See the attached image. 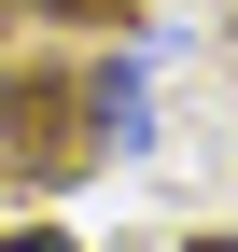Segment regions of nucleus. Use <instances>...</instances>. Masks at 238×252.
I'll list each match as a JSON object with an SVG mask.
<instances>
[{
    "mask_svg": "<svg viewBox=\"0 0 238 252\" xmlns=\"http://www.w3.org/2000/svg\"><path fill=\"white\" fill-rule=\"evenodd\" d=\"M98 84L84 70H14L0 84V168L14 182H70V168H98Z\"/></svg>",
    "mask_w": 238,
    "mask_h": 252,
    "instance_id": "obj_1",
    "label": "nucleus"
},
{
    "mask_svg": "<svg viewBox=\"0 0 238 252\" xmlns=\"http://www.w3.org/2000/svg\"><path fill=\"white\" fill-rule=\"evenodd\" d=\"M28 14H98V0H0V28H28Z\"/></svg>",
    "mask_w": 238,
    "mask_h": 252,
    "instance_id": "obj_2",
    "label": "nucleus"
},
{
    "mask_svg": "<svg viewBox=\"0 0 238 252\" xmlns=\"http://www.w3.org/2000/svg\"><path fill=\"white\" fill-rule=\"evenodd\" d=\"M0 252H70V238H56V224H14V238H0Z\"/></svg>",
    "mask_w": 238,
    "mask_h": 252,
    "instance_id": "obj_3",
    "label": "nucleus"
},
{
    "mask_svg": "<svg viewBox=\"0 0 238 252\" xmlns=\"http://www.w3.org/2000/svg\"><path fill=\"white\" fill-rule=\"evenodd\" d=\"M182 252H238V238H182Z\"/></svg>",
    "mask_w": 238,
    "mask_h": 252,
    "instance_id": "obj_4",
    "label": "nucleus"
}]
</instances>
